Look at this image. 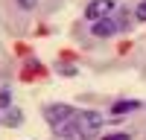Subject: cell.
Returning a JSON list of instances; mask_svg holds the SVG:
<instances>
[{"mask_svg": "<svg viewBox=\"0 0 146 140\" xmlns=\"http://www.w3.org/2000/svg\"><path fill=\"white\" fill-rule=\"evenodd\" d=\"M6 123H9V125H21V123H23V114H21V111H9V114H6Z\"/></svg>", "mask_w": 146, "mask_h": 140, "instance_id": "8992f818", "label": "cell"}, {"mask_svg": "<svg viewBox=\"0 0 146 140\" xmlns=\"http://www.w3.org/2000/svg\"><path fill=\"white\" fill-rule=\"evenodd\" d=\"M6 105H9V93L0 90V108H6Z\"/></svg>", "mask_w": 146, "mask_h": 140, "instance_id": "ba28073f", "label": "cell"}, {"mask_svg": "<svg viewBox=\"0 0 146 140\" xmlns=\"http://www.w3.org/2000/svg\"><path fill=\"white\" fill-rule=\"evenodd\" d=\"M140 108V102H135V99H129V102H117L114 108H111V114H114V120H120L123 114H129V111H137Z\"/></svg>", "mask_w": 146, "mask_h": 140, "instance_id": "5b68a950", "label": "cell"}, {"mask_svg": "<svg viewBox=\"0 0 146 140\" xmlns=\"http://www.w3.org/2000/svg\"><path fill=\"white\" fill-rule=\"evenodd\" d=\"M18 6H23V9H32V6H35V0H18Z\"/></svg>", "mask_w": 146, "mask_h": 140, "instance_id": "30bf717a", "label": "cell"}, {"mask_svg": "<svg viewBox=\"0 0 146 140\" xmlns=\"http://www.w3.org/2000/svg\"><path fill=\"white\" fill-rule=\"evenodd\" d=\"M135 18H137V23H146V0H140V3H137Z\"/></svg>", "mask_w": 146, "mask_h": 140, "instance_id": "52a82bcc", "label": "cell"}, {"mask_svg": "<svg viewBox=\"0 0 146 140\" xmlns=\"http://www.w3.org/2000/svg\"><path fill=\"white\" fill-rule=\"evenodd\" d=\"M102 120H105V117H100L96 111H76V125H79L82 137L96 134V131L102 128Z\"/></svg>", "mask_w": 146, "mask_h": 140, "instance_id": "6da1fadb", "label": "cell"}, {"mask_svg": "<svg viewBox=\"0 0 146 140\" xmlns=\"http://www.w3.org/2000/svg\"><path fill=\"white\" fill-rule=\"evenodd\" d=\"M114 12V0H91L88 9H85V15H88V20H102Z\"/></svg>", "mask_w": 146, "mask_h": 140, "instance_id": "3957f363", "label": "cell"}, {"mask_svg": "<svg viewBox=\"0 0 146 140\" xmlns=\"http://www.w3.org/2000/svg\"><path fill=\"white\" fill-rule=\"evenodd\" d=\"M44 117H47V123L53 128H62L64 123H70L73 117H76V111H73L70 105H64V102H56V105H50V108L44 111Z\"/></svg>", "mask_w": 146, "mask_h": 140, "instance_id": "7a4b0ae2", "label": "cell"}, {"mask_svg": "<svg viewBox=\"0 0 146 140\" xmlns=\"http://www.w3.org/2000/svg\"><path fill=\"white\" fill-rule=\"evenodd\" d=\"M105 140H131V137H129V134H108Z\"/></svg>", "mask_w": 146, "mask_h": 140, "instance_id": "9c48e42d", "label": "cell"}, {"mask_svg": "<svg viewBox=\"0 0 146 140\" xmlns=\"http://www.w3.org/2000/svg\"><path fill=\"white\" fill-rule=\"evenodd\" d=\"M114 32H117V23H114V20H108V18L94 20V35H100V38H108V35H114Z\"/></svg>", "mask_w": 146, "mask_h": 140, "instance_id": "277c9868", "label": "cell"}]
</instances>
